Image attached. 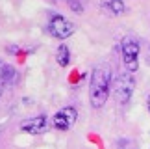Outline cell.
Wrapping results in <instances>:
<instances>
[{
  "label": "cell",
  "instance_id": "1",
  "mask_svg": "<svg viewBox=\"0 0 150 149\" xmlns=\"http://www.w3.org/2000/svg\"><path fill=\"white\" fill-rule=\"evenodd\" d=\"M109 86H111V69L108 65H98L93 69L89 86V99L93 108H102L108 101Z\"/></svg>",
  "mask_w": 150,
  "mask_h": 149
},
{
  "label": "cell",
  "instance_id": "2",
  "mask_svg": "<svg viewBox=\"0 0 150 149\" xmlns=\"http://www.w3.org/2000/svg\"><path fill=\"white\" fill-rule=\"evenodd\" d=\"M120 50H122V58H124V65L128 67V71L135 73L139 67L137 56H139V43L135 41L132 36H126L120 41Z\"/></svg>",
  "mask_w": 150,
  "mask_h": 149
},
{
  "label": "cell",
  "instance_id": "3",
  "mask_svg": "<svg viewBox=\"0 0 150 149\" xmlns=\"http://www.w3.org/2000/svg\"><path fill=\"white\" fill-rule=\"evenodd\" d=\"M134 88H135V82L130 73H122L117 77V80H115V97H117L120 105H126L132 99Z\"/></svg>",
  "mask_w": 150,
  "mask_h": 149
},
{
  "label": "cell",
  "instance_id": "4",
  "mask_svg": "<svg viewBox=\"0 0 150 149\" xmlns=\"http://www.w3.org/2000/svg\"><path fill=\"white\" fill-rule=\"evenodd\" d=\"M48 32H50L54 37H57V39H67V37H71V36H72L74 26L65 19V17H61V15H54V17L50 19Z\"/></svg>",
  "mask_w": 150,
  "mask_h": 149
},
{
  "label": "cell",
  "instance_id": "5",
  "mask_svg": "<svg viewBox=\"0 0 150 149\" xmlns=\"http://www.w3.org/2000/svg\"><path fill=\"white\" fill-rule=\"evenodd\" d=\"M76 119H78L76 108L65 106V108H61L59 112L54 114V119H52V121H54V127H56V129H59V130H69L74 123H76Z\"/></svg>",
  "mask_w": 150,
  "mask_h": 149
},
{
  "label": "cell",
  "instance_id": "6",
  "mask_svg": "<svg viewBox=\"0 0 150 149\" xmlns=\"http://www.w3.org/2000/svg\"><path fill=\"white\" fill-rule=\"evenodd\" d=\"M21 129L24 130V133L28 134H43L45 130L48 129V119L47 116H37V117H32V119H28V121L24 123H21Z\"/></svg>",
  "mask_w": 150,
  "mask_h": 149
},
{
  "label": "cell",
  "instance_id": "7",
  "mask_svg": "<svg viewBox=\"0 0 150 149\" xmlns=\"http://www.w3.org/2000/svg\"><path fill=\"white\" fill-rule=\"evenodd\" d=\"M17 80V71L13 65L0 64V84H13Z\"/></svg>",
  "mask_w": 150,
  "mask_h": 149
},
{
  "label": "cell",
  "instance_id": "8",
  "mask_svg": "<svg viewBox=\"0 0 150 149\" xmlns=\"http://www.w3.org/2000/svg\"><path fill=\"white\" fill-rule=\"evenodd\" d=\"M104 8H106L109 13H113V15H122L124 13L122 0H106V2H104Z\"/></svg>",
  "mask_w": 150,
  "mask_h": 149
},
{
  "label": "cell",
  "instance_id": "9",
  "mask_svg": "<svg viewBox=\"0 0 150 149\" xmlns=\"http://www.w3.org/2000/svg\"><path fill=\"white\" fill-rule=\"evenodd\" d=\"M69 60H71L69 47H67V45H59V49H57V64H59L61 67H67L69 65Z\"/></svg>",
  "mask_w": 150,
  "mask_h": 149
},
{
  "label": "cell",
  "instance_id": "10",
  "mask_svg": "<svg viewBox=\"0 0 150 149\" xmlns=\"http://www.w3.org/2000/svg\"><path fill=\"white\" fill-rule=\"evenodd\" d=\"M69 6H71V8H74V9L78 11V13H80V11H82V6H80L78 2H74V0H71V2H69Z\"/></svg>",
  "mask_w": 150,
  "mask_h": 149
},
{
  "label": "cell",
  "instance_id": "11",
  "mask_svg": "<svg viewBox=\"0 0 150 149\" xmlns=\"http://www.w3.org/2000/svg\"><path fill=\"white\" fill-rule=\"evenodd\" d=\"M146 106H148V112H150V97H148V101H146Z\"/></svg>",
  "mask_w": 150,
  "mask_h": 149
}]
</instances>
